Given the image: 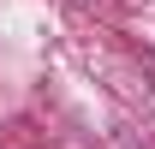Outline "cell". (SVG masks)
Segmentation results:
<instances>
[]
</instances>
